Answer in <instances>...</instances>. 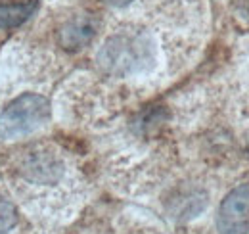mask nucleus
<instances>
[{
    "mask_svg": "<svg viewBox=\"0 0 249 234\" xmlns=\"http://www.w3.org/2000/svg\"><path fill=\"white\" fill-rule=\"evenodd\" d=\"M106 2H109L111 6H126V4H130L132 0H106Z\"/></svg>",
    "mask_w": 249,
    "mask_h": 234,
    "instance_id": "nucleus-9",
    "label": "nucleus"
},
{
    "mask_svg": "<svg viewBox=\"0 0 249 234\" xmlns=\"http://www.w3.org/2000/svg\"><path fill=\"white\" fill-rule=\"evenodd\" d=\"M38 8V0H25V2H10L0 4V27L14 29L25 23Z\"/></svg>",
    "mask_w": 249,
    "mask_h": 234,
    "instance_id": "nucleus-6",
    "label": "nucleus"
},
{
    "mask_svg": "<svg viewBox=\"0 0 249 234\" xmlns=\"http://www.w3.org/2000/svg\"><path fill=\"white\" fill-rule=\"evenodd\" d=\"M62 163L54 156L46 154H33L23 165V175L33 182L52 184L62 176Z\"/></svg>",
    "mask_w": 249,
    "mask_h": 234,
    "instance_id": "nucleus-5",
    "label": "nucleus"
},
{
    "mask_svg": "<svg viewBox=\"0 0 249 234\" xmlns=\"http://www.w3.org/2000/svg\"><path fill=\"white\" fill-rule=\"evenodd\" d=\"M96 21L90 16H77L71 21H67L60 31V44L65 50H81L87 46L96 35Z\"/></svg>",
    "mask_w": 249,
    "mask_h": 234,
    "instance_id": "nucleus-4",
    "label": "nucleus"
},
{
    "mask_svg": "<svg viewBox=\"0 0 249 234\" xmlns=\"http://www.w3.org/2000/svg\"><path fill=\"white\" fill-rule=\"evenodd\" d=\"M240 14L249 20V0H242V4H240Z\"/></svg>",
    "mask_w": 249,
    "mask_h": 234,
    "instance_id": "nucleus-8",
    "label": "nucleus"
},
{
    "mask_svg": "<svg viewBox=\"0 0 249 234\" xmlns=\"http://www.w3.org/2000/svg\"><path fill=\"white\" fill-rule=\"evenodd\" d=\"M98 63L117 77L146 71L154 63V44L144 35H115L100 48Z\"/></svg>",
    "mask_w": 249,
    "mask_h": 234,
    "instance_id": "nucleus-1",
    "label": "nucleus"
},
{
    "mask_svg": "<svg viewBox=\"0 0 249 234\" xmlns=\"http://www.w3.org/2000/svg\"><path fill=\"white\" fill-rule=\"evenodd\" d=\"M50 119V102L40 94H21L0 114V138L16 140L40 129Z\"/></svg>",
    "mask_w": 249,
    "mask_h": 234,
    "instance_id": "nucleus-2",
    "label": "nucleus"
},
{
    "mask_svg": "<svg viewBox=\"0 0 249 234\" xmlns=\"http://www.w3.org/2000/svg\"><path fill=\"white\" fill-rule=\"evenodd\" d=\"M220 234H249V184H240L220 202L217 213Z\"/></svg>",
    "mask_w": 249,
    "mask_h": 234,
    "instance_id": "nucleus-3",
    "label": "nucleus"
},
{
    "mask_svg": "<svg viewBox=\"0 0 249 234\" xmlns=\"http://www.w3.org/2000/svg\"><path fill=\"white\" fill-rule=\"evenodd\" d=\"M18 225V211L8 200L0 198V234L10 233Z\"/></svg>",
    "mask_w": 249,
    "mask_h": 234,
    "instance_id": "nucleus-7",
    "label": "nucleus"
}]
</instances>
